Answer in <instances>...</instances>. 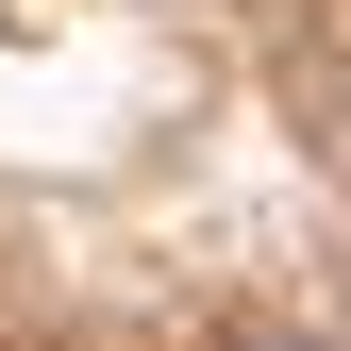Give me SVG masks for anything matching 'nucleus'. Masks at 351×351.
<instances>
[{
  "label": "nucleus",
  "instance_id": "f257e3e1",
  "mask_svg": "<svg viewBox=\"0 0 351 351\" xmlns=\"http://www.w3.org/2000/svg\"><path fill=\"white\" fill-rule=\"evenodd\" d=\"M251 351H318V335H251Z\"/></svg>",
  "mask_w": 351,
  "mask_h": 351
}]
</instances>
